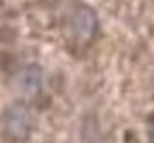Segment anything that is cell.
<instances>
[{
	"label": "cell",
	"mask_w": 154,
	"mask_h": 143,
	"mask_svg": "<svg viewBox=\"0 0 154 143\" xmlns=\"http://www.w3.org/2000/svg\"><path fill=\"white\" fill-rule=\"evenodd\" d=\"M32 124H34V118H32V112L26 103H11L2 112V118H0L5 139L13 141V143L26 141L32 133Z\"/></svg>",
	"instance_id": "obj_1"
},
{
	"label": "cell",
	"mask_w": 154,
	"mask_h": 143,
	"mask_svg": "<svg viewBox=\"0 0 154 143\" xmlns=\"http://www.w3.org/2000/svg\"><path fill=\"white\" fill-rule=\"evenodd\" d=\"M70 32L76 42H89L97 32V15L89 7H78L70 17Z\"/></svg>",
	"instance_id": "obj_2"
},
{
	"label": "cell",
	"mask_w": 154,
	"mask_h": 143,
	"mask_svg": "<svg viewBox=\"0 0 154 143\" xmlns=\"http://www.w3.org/2000/svg\"><path fill=\"white\" fill-rule=\"evenodd\" d=\"M15 88L23 97H34L42 91V70L34 63L23 65L15 74Z\"/></svg>",
	"instance_id": "obj_3"
}]
</instances>
